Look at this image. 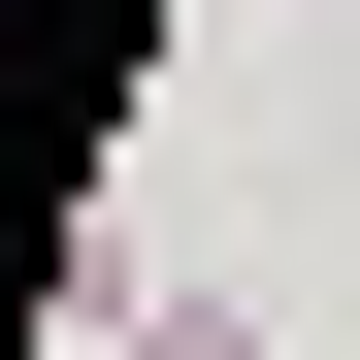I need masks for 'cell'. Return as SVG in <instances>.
<instances>
[{"mask_svg":"<svg viewBox=\"0 0 360 360\" xmlns=\"http://www.w3.org/2000/svg\"><path fill=\"white\" fill-rule=\"evenodd\" d=\"M98 360H262V295H131V328H98Z\"/></svg>","mask_w":360,"mask_h":360,"instance_id":"1","label":"cell"}]
</instances>
